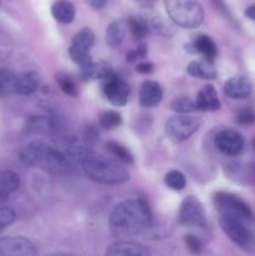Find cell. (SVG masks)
<instances>
[{
	"instance_id": "obj_18",
	"label": "cell",
	"mask_w": 255,
	"mask_h": 256,
	"mask_svg": "<svg viewBox=\"0 0 255 256\" xmlns=\"http://www.w3.org/2000/svg\"><path fill=\"white\" fill-rule=\"evenodd\" d=\"M80 69H82V76L92 80L106 79L112 74V69L109 62H102V60H99V62L90 60L86 65H84Z\"/></svg>"
},
{
	"instance_id": "obj_3",
	"label": "cell",
	"mask_w": 255,
	"mask_h": 256,
	"mask_svg": "<svg viewBox=\"0 0 255 256\" xmlns=\"http://www.w3.org/2000/svg\"><path fill=\"white\" fill-rule=\"evenodd\" d=\"M19 159L28 166H42L54 172H64L69 168L66 155L42 142H32L22 146Z\"/></svg>"
},
{
	"instance_id": "obj_28",
	"label": "cell",
	"mask_w": 255,
	"mask_h": 256,
	"mask_svg": "<svg viewBox=\"0 0 255 256\" xmlns=\"http://www.w3.org/2000/svg\"><path fill=\"white\" fill-rule=\"evenodd\" d=\"M172 109L178 114H190V112L198 110L196 104L189 98H178L172 102Z\"/></svg>"
},
{
	"instance_id": "obj_9",
	"label": "cell",
	"mask_w": 255,
	"mask_h": 256,
	"mask_svg": "<svg viewBox=\"0 0 255 256\" xmlns=\"http://www.w3.org/2000/svg\"><path fill=\"white\" fill-rule=\"evenodd\" d=\"M179 222L182 225L192 228H204L206 225L204 206L194 195H189L182 200L179 210Z\"/></svg>"
},
{
	"instance_id": "obj_34",
	"label": "cell",
	"mask_w": 255,
	"mask_h": 256,
	"mask_svg": "<svg viewBox=\"0 0 255 256\" xmlns=\"http://www.w3.org/2000/svg\"><path fill=\"white\" fill-rule=\"evenodd\" d=\"M236 122L240 125H252L255 122V112L252 109H242L238 112Z\"/></svg>"
},
{
	"instance_id": "obj_38",
	"label": "cell",
	"mask_w": 255,
	"mask_h": 256,
	"mask_svg": "<svg viewBox=\"0 0 255 256\" xmlns=\"http://www.w3.org/2000/svg\"><path fill=\"white\" fill-rule=\"evenodd\" d=\"M244 14H245V16L248 18V19L254 20V22H255V4L249 5V6H248L246 9H245Z\"/></svg>"
},
{
	"instance_id": "obj_1",
	"label": "cell",
	"mask_w": 255,
	"mask_h": 256,
	"mask_svg": "<svg viewBox=\"0 0 255 256\" xmlns=\"http://www.w3.org/2000/svg\"><path fill=\"white\" fill-rule=\"evenodd\" d=\"M152 222V212L142 199H130L115 206L109 218L110 230L114 235H135Z\"/></svg>"
},
{
	"instance_id": "obj_31",
	"label": "cell",
	"mask_w": 255,
	"mask_h": 256,
	"mask_svg": "<svg viewBox=\"0 0 255 256\" xmlns=\"http://www.w3.org/2000/svg\"><path fill=\"white\" fill-rule=\"evenodd\" d=\"M148 25H149V30H152V32H155V34L162 35V36H166V35H169L170 32H170L169 25H166V22H165L162 19H160L159 16L149 20V22H148Z\"/></svg>"
},
{
	"instance_id": "obj_6",
	"label": "cell",
	"mask_w": 255,
	"mask_h": 256,
	"mask_svg": "<svg viewBox=\"0 0 255 256\" xmlns=\"http://www.w3.org/2000/svg\"><path fill=\"white\" fill-rule=\"evenodd\" d=\"M202 120L188 114H179L172 116L165 122V132L174 142H182L189 139L202 126Z\"/></svg>"
},
{
	"instance_id": "obj_30",
	"label": "cell",
	"mask_w": 255,
	"mask_h": 256,
	"mask_svg": "<svg viewBox=\"0 0 255 256\" xmlns=\"http://www.w3.org/2000/svg\"><path fill=\"white\" fill-rule=\"evenodd\" d=\"M56 82L64 94L69 95V96L72 98H76L78 95H79L76 85H75V82H72V79H70L68 75H62V74L56 75Z\"/></svg>"
},
{
	"instance_id": "obj_40",
	"label": "cell",
	"mask_w": 255,
	"mask_h": 256,
	"mask_svg": "<svg viewBox=\"0 0 255 256\" xmlns=\"http://www.w3.org/2000/svg\"><path fill=\"white\" fill-rule=\"evenodd\" d=\"M0 4H2V0H0Z\"/></svg>"
},
{
	"instance_id": "obj_22",
	"label": "cell",
	"mask_w": 255,
	"mask_h": 256,
	"mask_svg": "<svg viewBox=\"0 0 255 256\" xmlns=\"http://www.w3.org/2000/svg\"><path fill=\"white\" fill-rule=\"evenodd\" d=\"M20 185L19 175L12 170H4L0 172V199H6L15 192Z\"/></svg>"
},
{
	"instance_id": "obj_2",
	"label": "cell",
	"mask_w": 255,
	"mask_h": 256,
	"mask_svg": "<svg viewBox=\"0 0 255 256\" xmlns=\"http://www.w3.org/2000/svg\"><path fill=\"white\" fill-rule=\"evenodd\" d=\"M82 164L88 176L102 184H122L130 178L128 170L119 162L89 150L82 156Z\"/></svg>"
},
{
	"instance_id": "obj_8",
	"label": "cell",
	"mask_w": 255,
	"mask_h": 256,
	"mask_svg": "<svg viewBox=\"0 0 255 256\" xmlns=\"http://www.w3.org/2000/svg\"><path fill=\"white\" fill-rule=\"evenodd\" d=\"M95 42V35L89 28H82L80 32L75 34L72 38V45L69 48V55L75 64L82 68L92 60L90 58V50Z\"/></svg>"
},
{
	"instance_id": "obj_26",
	"label": "cell",
	"mask_w": 255,
	"mask_h": 256,
	"mask_svg": "<svg viewBox=\"0 0 255 256\" xmlns=\"http://www.w3.org/2000/svg\"><path fill=\"white\" fill-rule=\"evenodd\" d=\"M128 26H129L130 32L134 35L136 39H144L146 36L148 32H149V25H148V20L142 19V18H130L128 20Z\"/></svg>"
},
{
	"instance_id": "obj_19",
	"label": "cell",
	"mask_w": 255,
	"mask_h": 256,
	"mask_svg": "<svg viewBox=\"0 0 255 256\" xmlns=\"http://www.w3.org/2000/svg\"><path fill=\"white\" fill-rule=\"evenodd\" d=\"M186 72L190 76L198 78V79L212 80L216 76V70L212 66V62L208 60H195V62H189L186 68Z\"/></svg>"
},
{
	"instance_id": "obj_10",
	"label": "cell",
	"mask_w": 255,
	"mask_h": 256,
	"mask_svg": "<svg viewBox=\"0 0 255 256\" xmlns=\"http://www.w3.org/2000/svg\"><path fill=\"white\" fill-rule=\"evenodd\" d=\"M36 245L22 236H10L0 240V256H34Z\"/></svg>"
},
{
	"instance_id": "obj_32",
	"label": "cell",
	"mask_w": 255,
	"mask_h": 256,
	"mask_svg": "<svg viewBox=\"0 0 255 256\" xmlns=\"http://www.w3.org/2000/svg\"><path fill=\"white\" fill-rule=\"evenodd\" d=\"M15 220V212L9 208H0V232Z\"/></svg>"
},
{
	"instance_id": "obj_23",
	"label": "cell",
	"mask_w": 255,
	"mask_h": 256,
	"mask_svg": "<svg viewBox=\"0 0 255 256\" xmlns=\"http://www.w3.org/2000/svg\"><path fill=\"white\" fill-rule=\"evenodd\" d=\"M40 84V78L36 72H29L18 76L16 94L30 95L36 92Z\"/></svg>"
},
{
	"instance_id": "obj_15",
	"label": "cell",
	"mask_w": 255,
	"mask_h": 256,
	"mask_svg": "<svg viewBox=\"0 0 255 256\" xmlns=\"http://www.w3.org/2000/svg\"><path fill=\"white\" fill-rule=\"evenodd\" d=\"M186 49L192 52H199L208 62H214L218 55V46L214 40L208 35H198L192 44L186 45Z\"/></svg>"
},
{
	"instance_id": "obj_16",
	"label": "cell",
	"mask_w": 255,
	"mask_h": 256,
	"mask_svg": "<svg viewBox=\"0 0 255 256\" xmlns=\"http://www.w3.org/2000/svg\"><path fill=\"white\" fill-rule=\"evenodd\" d=\"M198 110L202 112H215L220 109V100L218 92L212 85H205L196 95L195 100Z\"/></svg>"
},
{
	"instance_id": "obj_36",
	"label": "cell",
	"mask_w": 255,
	"mask_h": 256,
	"mask_svg": "<svg viewBox=\"0 0 255 256\" xmlns=\"http://www.w3.org/2000/svg\"><path fill=\"white\" fill-rule=\"evenodd\" d=\"M136 72L140 74H150L152 72V62H140L136 65Z\"/></svg>"
},
{
	"instance_id": "obj_17",
	"label": "cell",
	"mask_w": 255,
	"mask_h": 256,
	"mask_svg": "<svg viewBox=\"0 0 255 256\" xmlns=\"http://www.w3.org/2000/svg\"><path fill=\"white\" fill-rule=\"evenodd\" d=\"M106 254L112 256H145L149 255V250L139 242H118L110 245Z\"/></svg>"
},
{
	"instance_id": "obj_4",
	"label": "cell",
	"mask_w": 255,
	"mask_h": 256,
	"mask_svg": "<svg viewBox=\"0 0 255 256\" xmlns=\"http://www.w3.org/2000/svg\"><path fill=\"white\" fill-rule=\"evenodd\" d=\"M165 9L174 24L195 29L204 20V10L198 0H165Z\"/></svg>"
},
{
	"instance_id": "obj_7",
	"label": "cell",
	"mask_w": 255,
	"mask_h": 256,
	"mask_svg": "<svg viewBox=\"0 0 255 256\" xmlns=\"http://www.w3.org/2000/svg\"><path fill=\"white\" fill-rule=\"evenodd\" d=\"M214 202L220 214L238 218V219L242 220V222H248V224L252 222V212L250 208L248 206L246 202H242L236 195L219 192L215 194Z\"/></svg>"
},
{
	"instance_id": "obj_33",
	"label": "cell",
	"mask_w": 255,
	"mask_h": 256,
	"mask_svg": "<svg viewBox=\"0 0 255 256\" xmlns=\"http://www.w3.org/2000/svg\"><path fill=\"white\" fill-rule=\"evenodd\" d=\"M185 244H186L188 249L192 252H194V254H199L202 250V248H204L202 240L192 234H189L185 236Z\"/></svg>"
},
{
	"instance_id": "obj_13",
	"label": "cell",
	"mask_w": 255,
	"mask_h": 256,
	"mask_svg": "<svg viewBox=\"0 0 255 256\" xmlns=\"http://www.w3.org/2000/svg\"><path fill=\"white\" fill-rule=\"evenodd\" d=\"M252 92V84L246 76L238 75L225 82L224 92L232 99H245Z\"/></svg>"
},
{
	"instance_id": "obj_37",
	"label": "cell",
	"mask_w": 255,
	"mask_h": 256,
	"mask_svg": "<svg viewBox=\"0 0 255 256\" xmlns=\"http://www.w3.org/2000/svg\"><path fill=\"white\" fill-rule=\"evenodd\" d=\"M86 2L94 10H102L106 6L108 0H86Z\"/></svg>"
},
{
	"instance_id": "obj_20",
	"label": "cell",
	"mask_w": 255,
	"mask_h": 256,
	"mask_svg": "<svg viewBox=\"0 0 255 256\" xmlns=\"http://www.w3.org/2000/svg\"><path fill=\"white\" fill-rule=\"evenodd\" d=\"M52 15L62 24H70L75 18V8L68 0H59L52 6Z\"/></svg>"
},
{
	"instance_id": "obj_11",
	"label": "cell",
	"mask_w": 255,
	"mask_h": 256,
	"mask_svg": "<svg viewBox=\"0 0 255 256\" xmlns=\"http://www.w3.org/2000/svg\"><path fill=\"white\" fill-rule=\"evenodd\" d=\"M216 149L228 156H236L244 149V138L235 130L225 129L216 134L214 140Z\"/></svg>"
},
{
	"instance_id": "obj_12",
	"label": "cell",
	"mask_w": 255,
	"mask_h": 256,
	"mask_svg": "<svg viewBox=\"0 0 255 256\" xmlns=\"http://www.w3.org/2000/svg\"><path fill=\"white\" fill-rule=\"evenodd\" d=\"M106 82L104 85V94L106 99L115 106H124L129 99V85L122 78L112 74L106 78Z\"/></svg>"
},
{
	"instance_id": "obj_27",
	"label": "cell",
	"mask_w": 255,
	"mask_h": 256,
	"mask_svg": "<svg viewBox=\"0 0 255 256\" xmlns=\"http://www.w3.org/2000/svg\"><path fill=\"white\" fill-rule=\"evenodd\" d=\"M165 184L170 189L175 190V192H180V190L185 189V186H186V179H185V175L179 170H170L165 175Z\"/></svg>"
},
{
	"instance_id": "obj_39",
	"label": "cell",
	"mask_w": 255,
	"mask_h": 256,
	"mask_svg": "<svg viewBox=\"0 0 255 256\" xmlns=\"http://www.w3.org/2000/svg\"><path fill=\"white\" fill-rule=\"evenodd\" d=\"M252 148H254V150H255V138H254V140H252Z\"/></svg>"
},
{
	"instance_id": "obj_29",
	"label": "cell",
	"mask_w": 255,
	"mask_h": 256,
	"mask_svg": "<svg viewBox=\"0 0 255 256\" xmlns=\"http://www.w3.org/2000/svg\"><path fill=\"white\" fill-rule=\"evenodd\" d=\"M122 115L115 110H106L100 115V125L105 129H114L122 124Z\"/></svg>"
},
{
	"instance_id": "obj_14",
	"label": "cell",
	"mask_w": 255,
	"mask_h": 256,
	"mask_svg": "<svg viewBox=\"0 0 255 256\" xmlns=\"http://www.w3.org/2000/svg\"><path fill=\"white\" fill-rule=\"evenodd\" d=\"M162 99V89L160 84L154 80H146L142 82L139 92L140 105L144 108H154L160 104Z\"/></svg>"
},
{
	"instance_id": "obj_35",
	"label": "cell",
	"mask_w": 255,
	"mask_h": 256,
	"mask_svg": "<svg viewBox=\"0 0 255 256\" xmlns=\"http://www.w3.org/2000/svg\"><path fill=\"white\" fill-rule=\"evenodd\" d=\"M146 54H148L146 46H145L144 44H142V45H139L136 49L130 50V52H128L126 60H128V62H135V60L140 59V58H145V56H146Z\"/></svg>"
},
{
	"instance_id": "obj_5",
	"label": "cell",
	"mask_w": 255,
	"mask_h": 256,
	"mask_svg": "<svg viewBox=\"0 0 255 256\" xmlns=\"http://www.w3.org/2000/svg\"><path fill=\"white\" fill-rule=\"evenodd\" d=\"M219 224L222 232L238 246L248 250V252L252 250V248L255 246V235L248 226V222H242L238 218L230 216V215L220 214Z\"/></svg>"
},
{
	"instance_id": "obj_25",
	"label": "cell",
	"mask_w": 255,
	"mask_h": 256,
	"mask_svg": "<svg viewBox=\"0 0 255 256\" xmlns=\"http://www.w3.org/2000/svg\"><path fill=\"white\" fill-rule=\"evenodd\" d=\"M106 149L109 150L110 154L114 155L118 160H120L124 164H132L134 162V156L130 152V150L128 148H125L124 145L120 144L116 142H108Z\"/></svg>"
},
{
	"instance_id": "obj_24",
	"label": "cell",
	"mask_w": 255,
	"mask_h": 256,
	"mask_svg": "<svg viewBox=\"0 0 255 256\" xmlns=\"http://www.w3.org/2000/svg\"><path fill=\"white\" fill-rule=\"evenodd\" d=\"M18 76L14 72L8 69H0V98H6L16 94Z\"/></svg>"
},
{
	"instance_id": "obj_21",
	"label": "cell",
	"mask_w": 255,
	"mask_h": 256,
	"mask_svg": "<svg viewBox=\"0 0 255 256\" xmlns=\"http://www.w3.org/2000/svg\"><path fill=\"white\" fill-rule=\"evenodd\" d=\"M125 34H126V22L124 20H114L109 24L106 29V44L110 48H116L124 40Z\"/></svg>"
}]
</instances>
